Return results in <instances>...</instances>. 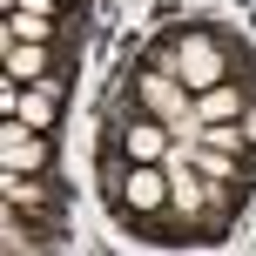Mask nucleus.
Masks as SVG:
<instances>
[{
  "label": "nucleus",
  "instance_id": "6e6552de",
  "mask_svg": "<svg viewBox=\"0 0 256 256\" xmlns=\"http://www.w3.org/2000/svg\"><path fill=\"white\" fill-rule=\"evenodd\" d=\"M7 40H54V14H34V7L7 14Z\"/></svg>",
  "mask_w": 256,
  "mask_h": 256
},
{
  "label": "nucleus",
  "instance_id": "9d476101",
  "mask_svg": "<svg viewBox=\"0 0 256 256\" xmlns=\"http://www.w3.org/2000/svg\"><path fill=\"white\" fill-rule=\"evenodd\" d=\"M0 243H7V250H34V230L20 222V209H7V222H0Z\"/></svg>",
  "mask_w": 256,
  "mask_h": 256
},
{
  "label": "nucleus",
  "instance_id": "9b49d317",
  "mask_svg": "<svg viewBox=\"0 0 256 256\" xmlns=\"http://www.w3.org/2000/svg\"><path fill=\"white\" fill-rule=\"evenodd\" d=\"M0 7H7V14H14V7H20V0H0Z\"/></svg>",
  "mask_w": 256,
  "mask_h": 256
},
{
  "label": "nucleus",
  "instance_id": "1a4fd4ad",
  "mask_svg": "<svg viewBox=\"0 0 256 256\" xmlns=\"http://www.w3.org/2000/svg\"><path fill=\"white\" fill-rule=\"evenodd\" d=\"M196 168H202L209 182H222V176H236V155H230V148H216V142H209V148L196 155Z\"/></svg>",
  "mask_w": 256,
  "mask_h": 256
},
{
  "label": "nucleus",
  "instance_id": "f257e3e1",
  "mask_svg": "<svg viewBox=\"0 0 256 256\" xmlns=\"http://www.w3.org/2000/svg\"><path fill=\"white\" fill-rule=\"evenodd\" d=\"M155 68H168L189 94H202V88H216V81L236 74V54H230V40L209 34V27H176V34L162 40V54H155Z\"/></svg>",
  "mask_w": 256,
  "mask_h": 256
},
{
  "label": "nucleus",
  "instance_id": "f03ea898",
  "mask_svg": "<svg viewBox=\"0 0 256 256\" xmlns=\"http://www.w3.org/2000/svg\"><path fill=\"white\" fill-rule=\"evenodd\" d=\"M168 189H176L168 162H128L122 176H115V209H122V216H162V209H168Z\"/></svg>",
  "mask_w": 256,
  "mask_h": 256
},
{
  "label": "nucleus",
  "instance_id": "20e7f679",
  "mask_svg": "<svg viewBox=\"0 0 256 256\" xmlns=\"http://www.w3.org/2000/svg\"><path fill=\"white\" fill-rule=\"evenodd\" d=\"M115 142H122L128 162H168V155H176V135H168L162 115H128V128H122Z\"/></svg>",
  "mask_w": 256,
  "mask_h": 256
},
{
  "label": "nucleus",
  "instance_id": "0eeeda50",
  "mask_svg": "<svg viewBox=\"0 0 256 256\" xmlns=\"http://www.w3.org/2000/svg\"><path fill=\"white\" fill-rule=\"evenodd\" d=\"M7 81H54L48 74V40H7Z\"/></svg>",
  "mask_w": 256,
  "mask_h": 256
},
{
  "label": "nucleus",
  "instance_id": "423d86ee",
  "mask_svg": "<svg viewBox=\"0 0 256 256\" xmlns=\"http://www.w3.org/2000/svg\"><path fill=\"white\" fill-rule=\"evenodd\" d=\"M0 196H7V209H20V216H48L54 209V189L40 176H14L7 168V182H0Z\"/></svg>",
  "mask_w": 256,
  "mask_h": 256
},
{
  "label": "nucleus",
  "instance_id": "7ed1b4c3",
  "mask_svg": "<svg viewBox=\"0 0 256 256\" xmlns=\"http://www.w3.org/2000/svg\"><path fill=\"white\" fill-rule=\"evenodd\" d=\"M142 108L162 115L168 128H196V94L182 88L168 68H142Z\"/></svg>",
  "mask_w": 256,
  "mask_h": 256
},
{
  "label": "nucleus",
  "instance_id": "39448f33",
  "mask_svg": "<svg viewBox=\"0 0 256 256\" xmlns=\"http://www.w3.org/2000/svg\"><path fill=\"white\" fill-rule=\"evenodd\" d=\"M236 115H250V94H243V81H236V74L196 94V128H202V122H236Z\"/></svg>",
  "mask_w": 256,
  "mask_h": 256
}]
</instances>
